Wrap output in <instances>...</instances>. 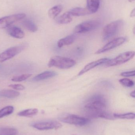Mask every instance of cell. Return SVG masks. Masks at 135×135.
<instances>
[{"mask_svg":"<svg viewBox=\"0 0 135 135\" xmlns=\"http://www.w3.org/2000/svg\"><path fill=\"white\" fill-rule=\"evenodd\" d=\"M127 38L125 37H119L114 39L96 51L95 54H99L111 50L123 44L127 41Z\"/></svg>","mask_w":135,"mask_h":135,"instance_id":"obj_8","label":"cell"},{"mask_svg":"<svg viewBox=\"0 0 135 135\" xmlns=\"http://www.w3.org/2000/svg\"><path fill=\"white\" fill-rule=\"evenodd\" d=\"M32 126L40 131H47L61 128L62 125L57 121H50L39 122L32 124Z\"/></svg>","mask_w":135,"mask_h":135,"instance_id":"obj_9","label":"cell"},{"mask_svg":"<svg viewBox=\"0 0 135 135\" xmlns=\"http://www.w3.org/2000/svg\"><path fill=\"white\" fill-rule=\"evenodd\" d=\"M31 74H25L19 76H14L12 78L11 80L13 82H21L25 81L31 76Z\"/></svg>","mask_w":135,"mask_h":135,"instance_id":"obj_26","label":"cell"},{"mask_svg":"<svg viewBox=\"0 0 135 135\" xmlns=\"http://www.w3.org/2000/svg\"><path fill=\"white\" fill-rule=\"evenodd\" d=\"M135 70L131 71H124L120 74V75L123 77H132L135 76Z\"/></svg>","mask_w":135,"mask_h":135,"instance_id":"obj_28","label":"cell"},{"mask_svg":"<svg viewBox=\"0 0 135 135\" xmlns=\"http://www.w3.org/2000/svg\"><path fill=\"white\" fill-rule=\"evenodd\" d=\"M72 16H82L90 14V13L86 8L76 7L69 11Z\"/></svg>","mask_w":135,"mask_h":135,"instance_id":"obj_16","label":"cell"},{"mask_svg":"<svg viewBox=\"0 0 135 135\" xmlns=\"http://www.w3.org/2000/svg\"><path fill=\"white\" fill-rule=\"evenodd\" d=\"M72 21V16L69 12H66L55 18V22L58 24H66L71 23Z\"/></svg>","mask_w":135,"mask_h":135,"instance_id":"obj_17","label":"cell"},{"mask_svg":"<svg viewBox=\"0 0 135 135\" xmlns=\"http://www.w3.org/2000/svg\"><path fill=\"white\" fill-rule=\"evenodd\" d=\"M75 40L74 35L68 36L59 40L57 42V46L59 48H62L64 46H69L73 44Z\"/></svg>","mask_w":135,"mask_h":135,"instance_id":"obj_15","label":"cell"},{"mask_svg":"<svg viewBox=\"0 0 135 135\" xmlns=\"http://www.w3.org/2000/svg\"><path fill=\"white\" fill-rule=\"evenodd\" d=\"M110 59H109L105 58L101 59L99 60L90 62L86 65L85 67L83 68L82 70L80 71L78 75L81 76L96 66L103 64H106Z\"/></svg>","mask_w":135,"mask_h":135,"instance_id":"obj_11","label":"cell"},{"mask_svg":"<svg viewBox=\"0 0 135 135\" xmlns=\"http://www.w3.org/2000/svg\"><path fill=\"white\" fill-rule=\"evenodd\" d=\"M19 92L13 90H2L0 91V97L8 98H14L20 95Z\"/></svg>","mask_w":135,"mask_h":135,"instance_id":"obj_18","label":"cell"},{"mask_svg":"<svg viewBox=\"0 0 135 135\" xmlns=\"http://www.w3.org/2000/svg\"><path fill=\"white\" fill-rule=\"evenodd\" d=\"M23 49L22 46H17L7 49L0 54V62H4L12 58L20 53Z\"/></svg>","mask_w":135,"mask_h":135,"instance_id":"obj_10","label":"cell"},{"mask_svg":"<svg viewBox=\"0 0 135 135\" xmlns=\"http://www.w3.org/2000/svg\"><path fill=\"white\" fill-rule=\"evenodd\" d=\"M7 32L10 36L16 38H23L25 36L24 32L20 28L17 26L8 27L7 28Z\"/></svg>","mask_w":135,"mask_h":135,"instance_id":"obj_12","label":"cell"},{"mask_svg":"<svg viewBox=\"0 0 135 135\" xmlns=\"http://www.w3.org/2000/svg\"><path fill=\"white\" fill-rule=\"evenodd\" d=\"M39 111L36 108H31L21 111L17 113L19 116L24 117H32L37 115Z\"/></svg>","mask_w":135,"mask_h":135,"instance_id":"obj_21","label":"cell"},{"mask_svg":"<svg viewBox=\"0 0 135 135\" xmlns=\"http://www.w3.org/2000/svg\"><path fill=\"white\" fill-rule=\"evenodd\" d=\"M114 118L119 119H135V115L133 113H128L124 114H116L113 115Z\"/></svg>","mask_w":135,"mask_h":135,"instance_id":"obj_24","label":"cell"},{"mask_svg":"<svg viewBox=\"0 0 135 135\" xmlns=\"http://www.w3.org/2000/svg\"><path fill=\"white\" fill-rule=\"evenodd\" d=\"M22 24L25 28L31 32H35L38 30L36 25L29 19L24 20L22 21Z\"/></svg>","mask_w":135,"mask_h":135,"instance_id":"obj_19","label":"cell"},{"mask_svg":"<svg viewBox=\"0 0 135 135\" xmlns=\"http://www.w3.org/2000/svg\"><path fill=\"white\" fill-rule=\"evenodd\" d=\"M60 120L66 123L79 126H85L90 122L89 119L88 118L72 114L63 117L60 119Z\"/></svg>","mask_w":135,"mask_h":135,"instance_id":"obj_6","label":"cell"},{"mask_svg":"<svg viewBox=\"0 0 135 135\" xmlns=\"http://www.w3.org/2000/svg\"><path fill=\"white\" fill-rule=\"evenodd\" d=\"M120 83L124 86L127 87H132L134 85V83L129 79L124 78L119 80Z\"/></svg>","mask_w":135,"mask_h":135,"instance_id":"obj_25","label":"cell"},{"mask_svg":"<svg viewBox=\"0 0 135 135\" xmlns=\"http://www.w3.org/2000/svg\"><path fill=\"white\" fill-rule=\"evenodd\" d=\"M134 1V0H128V1H129L130 2H133V1Z\"/></svg>","mask_w":135,"mask_h":135,"instance_id":"obj_31","label":"cell"},{"mask_svg":"<svg viewBox=\"0 0 135 135\" xmlns=\"http://www.w3.org/2000/svg\"></svg>","mask_w":135,"mask_h":135,"instance_id":"obj_32","label":"cell"},{"mask_svg":"<svg viewBox=\"0 0 135 135\" xmlns=\"http://www.w3.org/2000/svg\"><path fill=\"white\" fill-rule=\"evenodd\" d=\"M123 20H118L108 24L105 27L102 32V40L105 41L115 36L123 25Z\"/></svg>","mask_w":135,"mask_h":135,"instance_id":"obj_3","label":"cell"},{"mask_svg":"<svg viewBox=\"0 0 135 135\" xmlns=\"http://www.w3.org/2000/svg\"><path fill=\"white\" fill-rule=\"evenodd\" d=\"M58 75L57 72L52 71H44L32 78V81H43L50 78H53Z\"/></svg>","mask_w":135,"mask_h":135,"instance_id":"obj_13","label":"cell"},{"mask_svg":"<svg viewBox=\"0 0 135 135\" xmlns=\"http://www.w3.org/2000/svg\"><path fill=\"white\" fill-rule=\"evenodd\" d=\"M135 52L128 51L122 53L113 59H110L106 63V66L108 67L115 66L126 63L134 57Z\"/></svg>","mask_w":135,"mask_h":135,"instance_id":"obj_4","label":"cell"},{"mask_svg":"<svg viewBox=\"0 0 135 135\" xmlns=\"http://www.w3.org/2000/svg\"><path fill=\"white\" fill-rule=\"evenodd\" d=\"M24 13H17L6 16L0 18V29H4L10 27L12 24L23 20L25 17Z\"/></svg>","mask_w":135,"mask_h":135,"instance_id":"obj_7","label":"cell"},{"mask_svg":"<svg viewBox=\"0 0 135 135\" xmlns=\"http://www.w3.org/2000/svg\"><path fill=\"white\" fill-rule=\"evenodd\" d=\"M62 9L63 7L61 5H58L52 7L48 10V15L49 17L52 19H55Z\"/></svg>","mask_w":135,"mask_h":135,"instance_id":"obj_20","label":"cell"},{"mask_svg":"<svg viewBox=\"0 0 135 135\" xmlns=\"http://www.w3.org/2000/svg\"><path fill=\"white\" fill-rule=\"evenodd\" d=\"M9 86L13 89L17 90H24L25 89V87L21 84H11Z\"/></svg>","mask_w":135,"mask_h":135,"instance_id":"obj_27","label":"cell"},{"mask_svg":"<svg viewBox=\"0 0 135 135\" xmlns=\"http://www.w3.org/2000/svg\"><path fill=\"white\" fill-rule=\"evenodd\" d=\"M13 111L14 108L13 106L9 105L4 107L0 110V119L11 115L13 113Z\"/></svg>","mask_w":135,"mask_h":135,"instance_id":"obj_23","label":"cell"},{"mask_svg":"<svg viewBox=\"0 0 135 135\" xmlns=\"http://www.w3.org/2000/svg\"><path fill=\"white\" fill-rule=\"evenodd\" d=\"M100 25V22L96 20L85 21L77 25L74 29V32L76 34L89 32L99 27Z\"/></svg>","mask_w":135,"mask_h":135,"instance_id":"obj_5","label":"cell"},{"mask_svg":"<svg viewBox=\"0 0 135 135\" xmlns=\"http://www.w3.org/2000/svg\"><path fill=\"white\" fill-rule=\"evenodd\" d=\"M76 64V61L72 59L55 56L50 59L48 66L50 68L55 67L60 69H67L73 67Z\"/></svg>","mask_w":135,"mask_h":135,"instance_id":"obj_2","label":"cell"},{"mask_svg":"<svg viewBox=\"0 0 135 135\" xmlns=\"http://www.w3.org/2000/svg\"><path fill=\"white\" fill-rule=\"evenodd\" d=\"M130 96L131 97H132L133 98H135V90H134V91H132V92L130 94Z\"/></svg>","mask_w":135,"mask_h":135,"instance_id":"obj_30","label":"cell"},{"mask_svg":"<svg viewBox=\"0 0 135 135\" xmlns=\"http://www.w3.org/2000/svg\"><path fill=\"white\" fill-rule=\"evenodd\" d=\"M135 16V9H133V10L132 11L131 13V15H130V16L131 17H134Z\"/></svg>","mask_w":135,"mask_h":135,"instance_id":"obj_29","label":"cell"},{"mask_svg":"<svg viewBox=\"0 0 135 135\" xmlns=\"http://www.w3.org/2000/svg\"><path fill=\"white\" fill-rule=\"evenodd\" d=\"M100 6V0H86V8L91 14L97 12Z\"/></svg>","mask_w":135,"mask_h":135,"instance_id":"obj_14","label":"cell"},{"mask_svg":"<svg viewBox=\"0 0 135 135\" xmlns=\"http://www.w3.org/2000/svg\"><path fill=\"white\" fill-rule=\"evenodd\" d=\"M107 106V100L105 97L101 94H95L85 102L83 111L85 115L89 118L113 119V115L106 110Z\"/></svg>","mask_w":135,"mask_h":135,"instance_id":"obj_1","label":"cell"},{"mask_svg":"<svg viewBox=\"0 0 135 135\" xmlns=\"http://www.w3.org/2000/svg\"><path fill=\"white\" fill-rule=\"evenodd\" d=\"M18 131L13 128L3 127L0 128V135H17Z\"/></svg>","mask_w":135,"mask_h":135,"instance_id":"obj_22","label":"cell"}]
</instances>
